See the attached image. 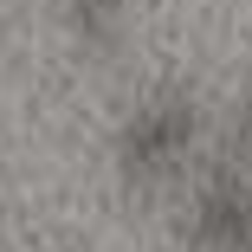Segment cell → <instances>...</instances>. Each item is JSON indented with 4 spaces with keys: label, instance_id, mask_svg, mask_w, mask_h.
<instances>
[{
    "label": "cell",
    "instance_id": "obj_2",
    "mask_svg": "<svg viewBox=\"0 0 252 252\" xmlns=\"http://www.w3.org/2000/svg\"><path fill=\"white\" fill-rule=\"evenodd\" d=\"M188 233L200 252H252V188L239 175H220L214 188H200Z\"/></svg>",
    "mask_w": 252,
    "mask_h": 252
},
{
    "label": "cell",
    "instance_id": "obj_1",
    "mask_svg": "<svg viewBox=\"0 0 252 252\" xmlns=\"http://www.w3.org/2000/svg\"><path fill=\"white\" fill-rule=\"evenodd\" d=\"M188 136H194V104L188 97H149L123 123V162L136 175H156L188 149Z\"/></svg>",
    "mask_w": 252,
    "mask_h": 252
},
{
    "label": "cell",
    "instance_id": "obj_3",
    "mask_svg": "<svg viewBox=\"0 0 252 252\" xmlns=\"http://www.w3.org/2000/svg\"><path fill=\"white\" fill-rule=\"evenodd\" d=\"M78 7H91V13H104V7H117V0H78Z\"/></svg>",
    "mask_w": 252,
    "mask_h": 252
}]
</instances>
